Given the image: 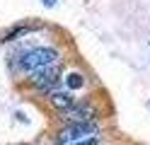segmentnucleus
Returning <instances> with one entry per match:
<instances>
[{
    "label": "nucleus",
    "instance_id": "obj_1",
    "mask_svg": "<svg viewBox=\"0 0 150 145\" xmlns=\"http://www.w3.org/2000/svg\"><path fill=\"white\" fill-rule=\"evenodd\" d=\"M61 61V56L56 48L51 46H34L29 48V51H24L20 58H17V68H20L22 73L27 75H34V73H39L44 70V68H49L53 63H58Z\"/></svg>",
    "mask_w": 150,
    "mask_h": 145
},
{
    "label": "nucleus",
    "instance_id": "obj_2",
    "mask_svg": "<svg viewBox=\"0 0 150 145\" xmlns=\"http://www.w3.org/2000/svg\"><path fill=\"white\" fill-rule=\"evenodd\" d=\"M87 138H99V126L95 121L90 123H68L58 131V145H75Z\"/></svg>",
    "mask_w": 150,
    "mask_h": 145
},
{
    "label": "nucleus",
    "instance_id": "obj_3",
    "mask_svg": "<svg viewBox=\"0 0 150 145\" xmlns=\"http://www.w3.org/2000/svg\"><path fill=\"white\" fill-rule=\"evenodd\" d=\"M29 82L39 92H49V90L53 92V87L61 82V61L49 65V68H44V70H39V73H34V75H29Z\"/></svg>",
    "mask_w": 150,
    "mask_h": 145
},
{
    "label": "nucleus",
    "instance_id": "obj_4",
    "mask_svg": "<svg viewBox=\"0 0 150 145\" xmlns=\"http://www.w3.org/2000/svg\"><path fill=\"white\" fill-rule=\"evenodd\" d=\"M99 109L92 102H82V104H75L73 109L63 111V121L68 123H90V121H97Z\"/></svg>",
    "mask_w": 150,
    "mask_h": 145
},
{
    "label": "nucleus",
    "instance_id": "obj_5",
    "mask_svg": "<svg viewBox=\"0 0 150 145\" xmlns=\"http://www.w3.org/2000/svg\"><path fill=\"white\" fill-rule=\"evenodd\" d=\"M49 102H51L53 109L61 111V114L68 111V109H73V106L78 104V102H75V94H73L70 90H53V92L49 94Z\"/></svg>",
    "mask_w": 150,
    "mask_h": 145
},
{
    "label": "nucleus",
    "instance_id": "obj_6",
    "mask_svg": "<svg viewBox=\"0 0 150 145\" xmlns=\"http://www.w3.org/2000/svg\"><path fill=\"white\" fill-rule=\"evenodd\" d=\"M65 87H68L70 92L82 90V87H85V77H82V73H68V77H65Z\"/></svg>",
    "mask_w": 150,
    "mask_h": 145
},
{
    "label": "nucleus",
    "instance_id": "obj_7",
    "mask_svg": "<svg viewBox=\"0 0 150 145\" xmlns=\"http://www.w3.org/2000/svg\"><path fill=\"white\" fill-rule=\"evenodd\" d=\"M29 32V27L27 24H20V27H15V29H10V32H5V36H3V41H15L17 36H22V34H27Z\"/></svg>",
    "mask_w": 150,
    "mask_h": 145
},
{
    "label": "nucleus",
    "instance_id": "obj_8",
    "mask_svg": "<svg viewBox=\"0 0 150 145\" xmlns=\"http://www.w3.org/2000/svg\"><path fill=\"white\" fill-rule=\"evenodd\" d=\"M99 138H87V140H80V143H75V145H97Z\"/></svg>",
    "mask_w": 150,
    "mask_h": 145
},
{
    "label": "nucleus",
    "instance_id": "obj_9",
    "mask_svg": "<svg viewBox=\"0 0 150 145\" xmlns=\"http://www.w3.org/2000/svg\"><path fill=\"white\" fill-rule=\"evenodd\" d=\"M41 3H44L46 7H53V5H56V0H41Z\"/></svg>",
    "mask_w": 150,
    "mask_h": 145
}]
</instances>
